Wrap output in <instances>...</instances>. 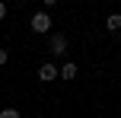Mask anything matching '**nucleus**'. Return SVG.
Here are the masks:
<instances>
[{
    "label": "nucleus",
    "instance_id": "f257e3e1",
    "mask_svg": "<svg viewBox=\"0 0 121 118\" xmlns=\"http://www.w3.org/2000/svg\"><path fill=\"white\" fill-rule=\"evenodd\" d=\"M67 45H70V38H67L64 32H51V38H48V54H51V57L67 54Z\"/></svg>",
    "mask_w": 121,
    "mask_h": 118
},
{
    "label": "nucleus",
    "instance_id": "f03ea898",
    "mask_svg": "<svg viewBox=\"0 0 121 118\" xmlns=\"http://www.w3.org/2000/svg\"><path fill=\"white\" fill-rule=\"evenodd\" d=\"M51 26H54V22H51V16L42 10V13H35V16H32L29 29H32V32H38V35H45V32H51Z\"/></svg>",
    "mask_w": 121,
    "mask_h": 118
},
{
    "label": "nucleus",
    "instance_id": "7ed1b4c3",
    "mask_svg": "<svg viewBox=\"0 0 121 118\" xmlns=\"http://www.w3.org/2000/svg\"><path fill=\"white\" fill-rule=\"evenodd\" d=\"M57 77H60V70L51 61H45L42 67H38V80H42V83H51V80H57Z\"/></svg>",
    "mask_w": 121,
    "mask_h": 118
},
{
    "label": "nucleus",
    "instance_id": "20e7f679",
    "mask_svg": "<svg viewBox=\"0 0 121 118\" xmlns=\"http://www.w3.org/2000/svg\"><path fill=\"white\" fill-rule=\"evenodd\" d=\"M73 77H77V64H73V61H67L64 67H60V80H73Z\"/></svg>",
    "mask_w": 121,
    "mask_h": 118
},
{
    "label": "nucleus",
    "instance_id": "39448f33",
    "mask_svg": "<svg viewBox=\"0 0 121 118\" xmlns=\"http://www.w3.org/2000/svg\"><path fill=\"white\" fill-rule=\"evenodd\" d=\"M105 29H108V32H118L121 29V13H112V16L105 19Z\"/></svg>",
    "mask_w": 121,
    "mask_h": 118
},
{
    "label": "nucleus",
    "instance_id": "423d86ee",
    "mask_svg": "<svg viewBox=\"0 0 121 118\" xmlns=\"http://www.w3.org/2000/svg\"><path fill=\"white\" fill-rule=\"evenodd\" d=\"M0 118H22V115H19V109H3Z\"/></svg>",
    "mask_w": 121,
    "mask_h": 118
},
{
    "label": "nucleus",
    "instance_id": "0eeeda50",
    "mask_svg": "<svg viewBox=\"0 0 121 118\" xmlns=\"http://www.w3.org/2000/svg\"><path fill=\"white\" fill-rule=\"evenodd\" d=\"M6 61H10V54H6V51H3V48H0V67H3V64H6Z\"/></svg>",
    "mask_w": 121,
    "mask_h": 118
},
{
    "label": "nucleus",
    "instance_id": "6e6552de",
    "mask_svg": "<svg viewBox=\"0 0 121 118\" xmlns=\"http://www.w3.org/2000/svg\"><path fill=\"white\" fill-rule=\"evenodd\" d=\"M3 16H6V3L0 0V19H3Z\"/></svg>",
    "mask_w": 121,
    "mask_h": 118
}]
</instances>
